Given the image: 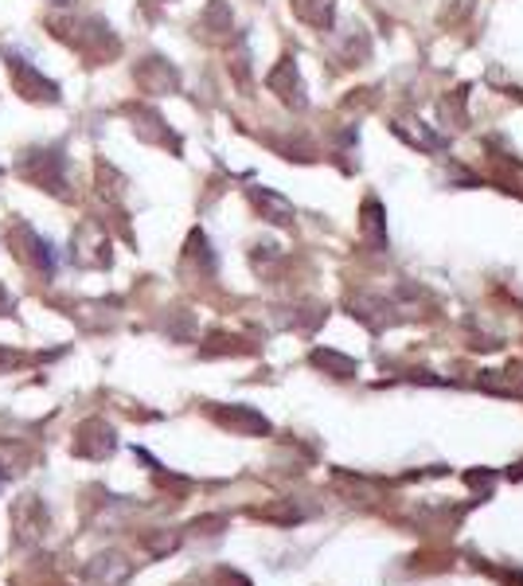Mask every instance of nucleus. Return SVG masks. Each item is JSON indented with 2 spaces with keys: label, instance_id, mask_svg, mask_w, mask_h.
<instances>
[{
  "label": "nucleus",
  "instance_id": "20e7f679",
  "mask_svg": "<svg viewBox=\"0 0 523 586\" xmlns=\"http://www.w3.org/2000/svg\"><path fill=\"white\" fill-rule=\"evenodd\" d=\"M215 422H224V426L231 430H246V434H266L270 430V422L262 419V415H254L251 407H231V410H215Z\"/></svg>",
  "mask_w": 523,
  "mask_h": 586
},
{
  "label": "nucleus",
  "instance_id": "7ed1b4c3",
  "mask_svg": "<svg viewBox=\"0 0 523 586\" xmlns=\"http://www.w3.org/2000/svg\"><path fill=\"white\" fill-rule=\"evenodd\" d=\"M110 449H114V430L106 422H82L78 426L75 454H82V458H106Z\"/></svg>",
  "mask_w": 523,
  "mask_h": 586
},
{
  "label": "nucleus",
  "instance_id": "f03ea898",
  "mask_svg": "<svg viewBox=\"0 0 523 586\" xmlns=\"http://www.w3.org/2000/svg\"><path fill=\"white\" fill-rule=\"evenodd\" d=\"M9 243L16 246L20 263L24 266H39V270H51V251L43 243H39V234H31L24 224H16L9 231Z\"/></svg>",
  "mask_w": 523,
  "mask_h": 586
},
{
  "label": "nucleus",
  "instance_id": "423d86ee",
  "mask_svg": "<svg viewBox=\"0 0 523 586\" xmlns=\"http://www.w3.org/2000/svg\"><path fill=\"white\" fill-rule=\"evenodd\" d=\"M4 302H9V297H4V290H0V309H4Z\"/></svg>",
  "mask_w": 523,
  "mask_h": 586
},
{
  "label": "nucleus",
  "instance_id": "39448f33",
  "mask_svg": "<svg viewBox=\"0 0 523 586\" xmlns=\"http://www.w3.org/2000/svg\"><path fill=\"white\" fill-rule=\"evenodd\" d=\"M293 9H297L301 20H309L312 28H324V24L332 20L336 0H293Z\"/></svg>",
  "mask_w": 523,
  "mask_h": 586
},
{
  "label": "nucleus",
  "instance_id": "f257e3e1",
  "mask_svg": "<svg viewBox=\"0 0 523 586\" xmlns=\"http://www.w3.org/2000/svg\"><path fill=\"white\" fill-rule=\"evenodd\" d=\"M9 75H12V87L28 98V102H59V87H55V82L39 75L36 67H28L24 59H9Z\"/></svg>",
  "mask_w": 523,
  "mask_h": 586
}]
</instances>
